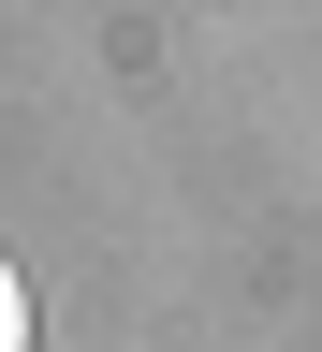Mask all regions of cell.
Segmentation results:
<instances>
[{
    "instance_id": "cell-1",
    "label": "cell",
    "mask_w": 322,
    "mask_h": 352,
    "mask_svg": "<svg viewBox=\"0 0 322 352\" xmlns=\"http://www.w3.org/2000/svg\"><path fill=\"white\" fill-rule=\"evenodd\" d=\"M0 352H30V279L0 264Z\"/></svg>"
}]
</instances>
